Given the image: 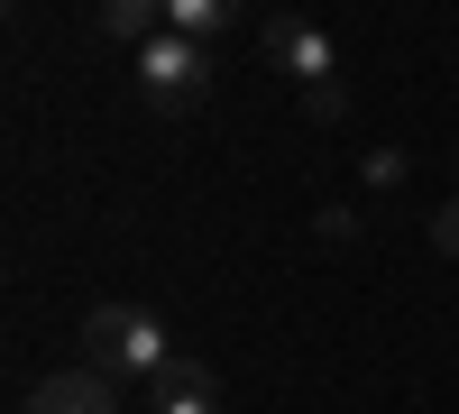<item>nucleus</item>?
Segmentation results:
<instances>
[{
	"mask_svg": "<svg viewBox=\"0 0 459 414\" xmlns=\"http://www.w3.org/2000/svg\"><path fill=\"white\" fill-rule=\"evenodd\" d=\"M166 359H175L166 350V322L147 313V304H101L83 322V368H101L110 387H147Z\"/></svg>",
	"mask_w": 459,
	"mask_h": 414,
	"instance_id": "f257e3e1",
	"label": "nucleus"
},
{
	"mask_svg": "<svg viewBox=\"0 0 459 414\" xmlns=\"http://www.w3.org/2000/svg\"><path fill=\"white\" fill-rule=\"evenodd\" d=\"M129 74H138V101L157 110V120H184V110H203L212 101V56L194 47V37H147V47L129 56Z\"/></svg>",
	"mask_w": 459,
	"mask_h": 414,
	"instance_id": "f03ea898",
	"label": "nucleus"
},
{
	"mask_svg": "<svg viewBox=\"0 0 459 414\" xmlns=\"http://www.w3.org/2000/svg\"><path fill=\"white\" fill-rule=\"evenodd\" d=\"M257 47H266V65H276V74H294L303 92H331V84H340V37L313 28V19H266Z\"/></svg>",
	"mask_w": 459,
	"mask_h": 414,
	"instance_id": "7ed1b4c3",
	"label": "nucleus"
},
{
	"mask_svg": "<svg viewBox=\"0 0 459 414\" xmlns=\"http://www.w3.org/2000/svg\"><path fill=\"white\" fill-rule=\"evenodd\" d=\"M19 414H120V387L101 368H56V378H37L19 396Z\"/></svg>",
	"mask_w": 459,
	"mask_h": 414,
	"instance_id": "20e7f679",
	"label": "nucleus"
},
{
	"mask_svg": "<svg viewBox=\"0 0 459 414\" xmlns=\"http://www.w3.org/2000/svg\"><path fill=\"white\" fill-rule=\"evenodd\" d=\"M147 405H157V414H221V387H212V368L203 359H166L157 368V378H147Z\"/></svg>",
	"mask_w": 459,
	"mask_h": 414,
	"instance_id": "39448f33",
	"label": "nucleus"
},
{
	"mask_svg": "<svg viewBox=\"0 0 459 414\" xmlns=\"http://www.w3.org/2000/svg\"><path fill=\"white\" fill-rule=\"evenodd\" d=\"M101 37H120V47L138 56L147 37H166V10L157 0H101Z\"/></svg>",
	"mask_w": 459,
	"mask_h": 414,
	"instance_id": "423d86ee",
	"label": "nucleus"
},
{
	"mask_svg": "<svg viewBox=\"0 0 459 414\" xmlns=\"http://www.w3.org/2000/svg\"><path fill=\"white\" fill-rule=\"evenodd\" d=\"M230 19H239L230 0H166V28H175V37H194V47H203V37H221Z\"/></svg>",
	"mask_w": 459,
	"mask_h": 414,
	"instance_id": "0eeeda50",
	"label": "nucleus"
},
{
	"mask_svg": "<svg viewBox=\"0 0 459 414\" xmlns=\"http://www.w3.org/2000/svg\"><path fill=\"white\" fill-rule=\"evenodd\" d=\"M313 231L340 249V240H359V212H350V203H331V212H313Z\"/></svg>",
	"mask_w": 459,
	"mask_h": 414,
	"instance_id": "6e6552de",
	"label": "nucleus"
},
{
	"mask_svg": "<svg viewBox=\"0 0 459 414\" xmlns=\"http://www.w3.org/2000/svg\"><path fill=\"white\" fill-rule=\"evenodd\" d=\"M432 249H441V258H459V203H441V212H432Z\"/></svg>",
	"mask_w": 459,
	"mask_h": 414,
	"instance_id": "1a4fd4ad",
	"label": "nucleus"
}]
</instances>
